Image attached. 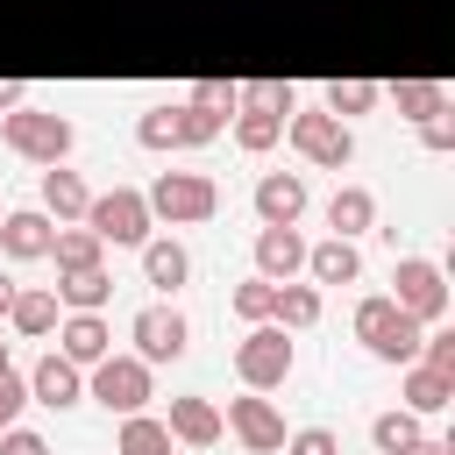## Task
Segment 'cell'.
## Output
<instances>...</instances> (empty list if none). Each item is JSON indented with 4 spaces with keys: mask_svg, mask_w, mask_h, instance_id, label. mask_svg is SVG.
Instances as JSON below:
<instances>
[{
    "mask_svg": "<svg viewBox=\"0 0 455 455\" xmlns=\"http://www.w3.org/2000/svg\"><path fill=\"white\" fill-rule=\"evenodd\" d=\"M320 306H327V299H320V284H299V277H284V284H277V306H270V320H277V327H291V334H306V327L320 320Z\"/></svg>",
    "mask_w": 455,
    "mask_h": 455,
    "instance_id": "cell-27",
    "label": "cell"
},
{
    "mask_svg": "<svg viewBox=\"0 0 455 455\" xmlns=\"http://www.w3.org/2000/svg\"><path fill=\"white\" fill-rule=\"evenodd\" d=\"M85 199H92V185H85L78 171L43 164V213H50V220H85Z\"/></svg>",
    "mask_w": 455,
    "mask_h": 455,
    "instance_id": "cell-22",
    "label": "cell"
},
{
    "mask_svg": "<svg viewBox=\"0 0 455 455\" xmlns=\"http://www.w3.org/2000/svg\"><path fill=\"white\" fill-rule=\"evenodd\" d=\"M0 455H50V441H43L36 427L14 419V427H0Z\"/></svg>",
    "mask_w": 455,
    "mask_h": 455,
    "instance_id": "cell-37",
    "label": "cell"
},
{
    "mask_svg": "<svg viewBox=\"0 0 455 455\" xmlns=\"http://www.w3.org/2000/svg\"><path fill=\"white\" fill-rule=\"evenodd\" d=\"M228 306H235V320L249 327V320H270V306H277V284L270 277H242L235 291H228Z\"/></svg>",
    "mask_w": 455,
    "mask_h": 455,
    "instance_id": "cell-33",
    "label": "cell"
},
{
    "mask_svg": "<svg viewBox=\"0 0 455 455\" xmlns=\"http://www.w3.org/2000/svg\"><path fill=\"white\" fill-rule=\"evenodd\" d=\"M249 199H256V220H263V228H299V213H306V178H299V171H263Z\"/></svg>",
    "mask_w": 455,
    "mask_h": 455,
    "instance_id": "cell-13",
    "label": "cell"
},
{
    "mask_svg": "<svg viewBox=\"0 0 455 455\" xmlns=\"http://www.w3.org/2000/svg\"><path fill=\"white\" fill-rule=\"evenodd\" d=\"M142 277L171 299V291L192 277V249H185V242H171V235H149V242H142Z\"/></svg>",
    "mask_w": 455,
    "mask_h": 455,
    "instance_id": "cell-19",
    "label": "cell"
},
{
    "mask_svg": "<svg viewBox=\"0 0 455 455\" xmlns=\"http://www.w3.org/2000/svg\"><path fill=\"white\" fill-rule=\"evenodd\" d=\"M7 306H14V277H0V320H7Z\"/></svg>",
    "mask_w": 455,
    "mask_h": 455,
    "instance_id": "cell-41",
    "label": "cell"
},
{
    "mask_svg": "<svg viewBox=\"0 0 455 455\" xmlns=\"http://www.w3.org/2000/svg\"><path fill=\"white\" fill-rule=\"evenodd\" d=\"M21 405H28V370L0 363V427H14V419H21Z\"/></svg>",
    "mask_w": 455,
    "mask_h": 455,
    "instance_id": "cell-35",
    "label": "cell"
},
{
    "mask_svg": "<svg viewBox=\"0 0 455 455\" xmlns=\"http://www.w3.org/2000/svg\"><path fill=\"white\" fill-rule=\"evenodd\" d=\"M391 299H398L419 327H434V320L448 313V270H441L434 256H398V270H391Z\"/></svg>",
    "mask_w": 455,
    "mask_h": 455,
    "instance_id": "cell-9",
    "label": "cell"
},
{
    "mask_svg": "<svg viewBox=\"0 0 455 455\" xmlns=\"http://www.w3.org/2000/svg\"><path fill=\"white\" fill-rule=\"evenodd\" d=\"M128 341H135V355L156 370V363H178V355H185V341H192V320H185L171 299H156V306H142V313L128 320Z\"/></svg>",
    "mask_w": 455,
    "mask_h": 455,
    "instance_id": "cell-10",
    "label": "cell"
},
{
    "mask_svg": "<svg viewBox=\"0 0 455 455\" xmlns=\"http://www.w3.org/2000/svg\"><path fill=\"white\" fill-rule=\"evenodd\" d=\"M0 363H7V341H0Z\"/></svg>",
    "mask_w": 455,
    "mask_h": 455,
    "instance_id": "cell-42",
    "label": "cell"
},
{
    "mask_svg": "<svg viewBox=\"0 0 455 455\" xmlns=\"http://www.w3.org/2000/svg\"><path fill=\"white\" fill-rule=\"evenodd\" d=\"M391 100H398V114L405 121H427V114H441L448 107V85L441 78H398V85H384Z\"/></svg>",
    "mask_w": 455,
    "mask_h": 455,
    "instance_id": "cell-30",
    "label": "cell"
},
{
    "mask_svg": "<svg viewBox=\"0 0 455 455\" xmlns=\"http://www.w3.org/2000/svg\"><path fill=\"white\" fill-rule=\"evenodd\" d=\"M405 412H441L455 398V370H434V363H405Z\"/></svg>",
    "mask_w": 455,
    "mask_h": 455,
    "instance_id": "cell-24",
    "label": "cell"
},
{
    "mask_svg": "<svg viewBox=\"0 0 455 455\" xmlns=\"http://www.w3.org/2000/svg\"><path fill=\"white\" fill-rule=\"evenodd\" d=\"M419 320L391 299V291H370V299H355V341L377 355V363H412L419 355Z\"/></svg>",
    "mask_w": 455,
    "mask_h": 455,
    "instance_id": "cell-1",
    "label": "cell"
},
{
    "mask_svg": "<svg viewBox=\"0 0 455 455\" xmlns=\"http://www.w3.org/2000/svg\"><path fill=\"white\" fill-rule=\"evenodd\" d=\"M220 427H228V434H235L249 455H277V448H284V412H277L263 391H242V398H228Z\"/></svg>",
    "mask_w": 455,
    "mask_h": 455,
    "instance_id": "cell-11",
    "label": "cell"
},
{
    "mask_svg": "<svg viewBox=\"0 0 455 455\" xmlns=\"http://www.w3.org/2000/svg\"><path fill=\"white\" fill-rule=\"evenodd\" d=\"M242 85V107H270V114H291L299 107V85L291 78H235Z\"/></svg>",
    "mask_w": 455,
    "mask_h": 455,
    "instance_id": "cell-32",
    "label": "cell"
},
{
    "mask_svg": "<svg viewBox=\"0 0 455 455\" xmlns=\"http://www.w3.org/2000/svg\"><path fill=\"white\" fill-rule=\"evenodd\" d=\"M85 398L92 405H107V412H142L149 405V363L142 355H100L92 370H85Z\"/></svg>",
    "mask_w": 455,
    "mask_h": 455,
    "instance_id": "cell-8",
    "label": "cell"
},
{
    "mask_svg": "<svg viewBox=\"0 0 455 455\" xmlns=\"http://www.w3.org/2000/svg\"><path fill=\"white\" fill-rule=\"evenodd\" d=\"M21 100H28V85H21V78H0V114H14Z\"/></svg>",
    "mask_w": 455,
    "mask_h": 455,
    "instance_id": "cell-39",
    "label": "cell"
},
{
    "mask_svg": "<svg viewBox=\"0 0 455 455\" xmlns=\"http://www.w3.org/2000/svg\"><path fill=\"white\" fill-rule=\"evenodd\" d=\"M284 455H341V434L334 427H299V434H284Z\"/></svg>",
    "mask_w": 455,
    "mask_h": 455,
    "instance_id": "cell-36",
    "label": "cell"
},
{
    "mask_svg": "<svg viewBox=\"0 0 455 455\" xmlns=\"http://www.w3.org/2000/svg\"><path fill=\"white\" fill-rule=\"evenodd\" d=\"M85 398V370L71 363V355H36V370H28V405H50V412H71Z\"/></svg>",
    "mask_w": 455,
    "mask_h": 455,
    "instance_id": "cell-12",
    "label": "cell"
},
{
    "mask_svg": "<svg viewBox=\"0 0 455 455\" xmlns=\"http://www.w3.org/2000/svg\"><path fill=\"white\" fill-rule=\"evenodd\" d=\"M50 235H57V220H50L43 206H14V213H0V256H14V263L50 256Z\"/></svg>",
    "mask_w": 455,
    "mask_h": 455,
    "instance_id": "cell-15",
    "label": "cell"
},
{
    "mask_svg": "<svg viewBox=\"0 0 455 455\" xmlns=\"http://www.w3.org/2000/svg\"><path fill=\"white\" fill-rule=\"evenodd\" d=\"M284 135H291V149H299L306 164H320V171H348V164H355V128L334 121L327 107H291V114H284Z\"/></svg>",
    "mask_w": 455,
    "mask_h": 455,
    "instance_id": "cell-5",
    "label": "cell"
},
{
    "mask_svg": "<svg viewBox=\"0 0 455 455\" xmlns=\"http://www.w3.org/2000/svg\"><path fill=\"white\" fill-rule=\"evenodd\" d=\"M142 199H149V213L171 220V228H199V220L220 213V185H213L206 171H156V185H149Z\"/></svg>",
    "mask_w": 455,
    "mask_h": 455,
    "instance_id": "cell-6",
    "label": "cell"
},
{
    "mask_svg": "<svg viewBox=\"0 0 455 455\" xmlns=\"http://www.w3.org/2000/svg\"><path fill=\"white\" fill-rule=\"evenodd\" d=\"M327 228H334L341 242L370 235V228H377V199H370V185H334V199H327Z\"/></svg>",
    "mask_w": 455,
    "mask_h": 455,
    "instance_id": "cell-23",
    "label": "cell"
},
{
    "mask_svg": "<svg viewBox=\"0 0 455 455\" xmlns=\"http://www.w3.org/2000/svg\"><path fill=\"white\" fill-rule=\"evenodd\" d=\"M107 348H114V327H107V313H64V320H57V355H71L78 370H92Z\"/></svg>",
    "mask_w": 455,
    "mask_h": 455,
    "instance_id": "cell-16",
    "label": "cell"
},
{
    "mask_svg": "<svg viewBox=\"0 0 455 455\" xmlns=\"http://www.w3.org/2000/svg\"><path fill=\"white\" fill-rule=\"evenodd\" d=\"M291 370H299L291 327H277V320H249V334L235 341V377H242V391H277Z\"/></svg>",
    "mask_w": 455,
    "mask_h": 455,
    "instance_id": "cell-2",
    "label": "cell"
},
{
    "mask_svg": "<svg viewBox=\"0 0 455 455\" xmlns=\"http://www.w3.org/2000/svg\"><path fill=\"white\" fill-rule=\"evenodd\" d=\"M164 427H171V441H185V448H213L228 427H220V405L206 398V391H178L171 398V412H164Z\"/></svg>",
    "mask_w": 455,
    "mask_h": 455,
    "instance_id": "cell-14",
    "label": "cell"
},
{
    "mask_svg": "<svg viewBox=\"0 0 455 455\" xmlns=\"http://www.w3.org/2000/svg\"><path fill=\"white\" fill-rule=\"evenodd\" d=\"M185 100H192V107H206V114H220V121H228V114H235V107H242V85H235V78H192V85H185Z\"/></svg>",
    "mask_w": 455,
    "mask_h": 455,
    "instance_id": "cell-34",
    "label": "cell"
},
{
    "mask_svg": "<svg viewBox=\"0 0 455 455\" xmlns=\"http://www.w3.org/2000/svg\"><path fill=\"white\" fill-rule=\"evenodd\" d=\"M213 135H220V114H206L192 100H164V107H149L135 121V142L142 149H206Z\"/></svg>",
    "mask_w": 455,
    "mask_h": 455,
    "instance_id": "cell-7",
    "label": "cell"
},
{
    "mask_svg": "<svg viewBox=\"0 0 455 455\" xmlns=\"http://www.w3.org/2000/svg\"><path fill=\"white\" fill-rule=\"evenodd\" d=\"M405 455H455V448H448V441H434V434H419V441H412Z\"/></svg>",
    "mask_w": 455,
    "mask_h": 455,
    "instance_id": "cell-40",
    "label": "cell"
},
{
    "mask_svg": "<svg viewBox=\"0 0 455 455\" xmlns=\"http://www.w3.org/2000/svg\"><path fill=\"white\" fill-rule=\"evenodd\" d=\"M370 441H377V455H405L419 441V412H405V405L398 412H377L370 419Z\"/></svg>",
    "mask_w": 455,
    "mask_h": 455,
    "instance_id": "cell-31",
    "label": "cell"
},
{
    "mask_svg": "<svg viewBox=\"0 0 455 455\" xmlns=\"http://www.w3.org/2000/svg\"><path fill=\"white\" fill-rule=\"evenodd\" d=\"M171 427L156 412H121V434H114V455H171Z\"/></svg>",
    "mask_w": 455,
    "mask_h": 455,
    "instance_id": "cell-25",
    "label": "cell"
},
{
    "mask_svg": "<svg viewBox=\"0 0 455 455\" xmlns=\"http://www.w3.org/2000/svg\"><path fill=\"white\" fill-rule=\"evenodd\" d=\"M0 142L21 156V164H64L71 156V142H78V128L64 121V114H50V107H14V114H0Z\"/></svg>",
    "mask_w": 455,
    "mask_h": 455,
    "instance_id": "cell-3",
    "label": "cell"
},
{
    "mask_svg": "<svg viewBox=\"0 0 455 455\" xmlns=\"http://www.w3.org/2000/svg\"><path fill=\"white\" fill-rule=\"evenodd\" d=\"M57 320H64V306H57V291H43V284H14V306H7V327H14L21 341H43V334H57Z\"/></svg>",
    "mask_w": 455,
    "mask_h": 455,
    "instance_id": "cell-18",
    "label": "cell"
},
{
    "mask_svg": "<svg viewBox=\"0 0 455 455\" xmlns=\"http://www.w3.org/2000/svg\"><path fill=\"white\" fill-rule=\"evenodd\" d=\"M228 121H235V149H242V156H263V149L284 135V114H270V107H235Z\"/></svg>",
    "mask_w": 455,
    "mask_h": 455,
    "instance_id": "cell-28",
    "label": "cell"
},
{
    "mask_svg": "<svg viewBox=\"0 0 455 455\" xmlns=\"http://www.w3.org/2000/svg\"><path fill=\"white\" fill-rule=\"evenodd\" d=\"M377 100H384V85H377V78H334V85L320 92V107H327L334 121H355V114H370Z\"/></svg>",
    "mask_w": 455,
    "mask_h": 455,
    "instance_id": "cell-29",
    "label": "cell"
},
{
    "mask_svg": "<svg viewBox=\"0 0 455 455\" xmlns=\"http://www.w3.org/2000/svg\"><path fill=\"white\" fill-rule=\"evenodd\" d=\"M419 142H427V149H455V107L427 114V121H419Z\"/></svg>",
    "mask_w": 455,
    "mask_h": 455,
    "instance_id": "cell-38",
    "label": "cell"
},
{
    "mask_svg": "<svg viewBox=\"0 0 455 455\" xmlns=\"http://www.w3.org/2000/svg\"><path fill=\"white\" fill-rule=\"evenodd\" d=\"M107 299H114V270H107V263L57 277V306H64V313H107Z\"/></svg>",
    "mask_w": 455,
    "mask_h": 455,
    "instance_id": "cell-21",
    "label": "cell"
},
{
    "mask_svg": "<svg viewBox=\"0 0 455 455\" xmlns=\"http://www.w3.org/2000/svg\"><path fill=\"white\" fill-rule=\"evenodd\" d=\"M299 270H306V235L299 228H256V277L284 284Z\"/></svg>",
    "mask_w": 455,
    "mask_h": 455,
    "instance_id": "cell-17",
    "label": "cell"
},
{
    "mask_svg": "<svg viewBox=\"0 0 455 455\" xmlns=\"http://www.w3.org/2000/svg\"><path fill=\"white\" fill-rule=\"evenodd\" d=\"M355 277H363L355 242L327 235V242H313V249H306V284H355Z\"/></svg>",
    "mask_w": 455,
    "mask_h": 455,
    "instance_id": "cell-20",
    "label": "cell"
},
{
    "mask_svg": "<svg viewBox=\"0 0 455 455\" xmlns=\"http://www.w3.org/2000/svg\"><path fill=\"white\" fill-rule=\"evenodd\" d=\"M50 256H57V270H92V263H107V242H100L85 220H78V228H64V220H57Z\"/></svg>",
    "mask_w": 455,
    "mask_h": 455,
    "instance_id": "cell-26",
    "label": "cell"
},
{
    "mask_svg": "<svg viewBox=\"0 0 455 455\" xmlns=\"http://www.w3.org/2000/svg\"><path fill=\"white\" fill-rule=\"evenodd\" d=\"M85 228H92L107 249H142V242L156 235V213H149V199H142L135 185H114V192H92V199H85Z\"/></svg>",
    "mask_w": 455,
    "mask_h": 455,
    "instance_id": "cell-4",
    "label": "cell"
}]
</instances>
